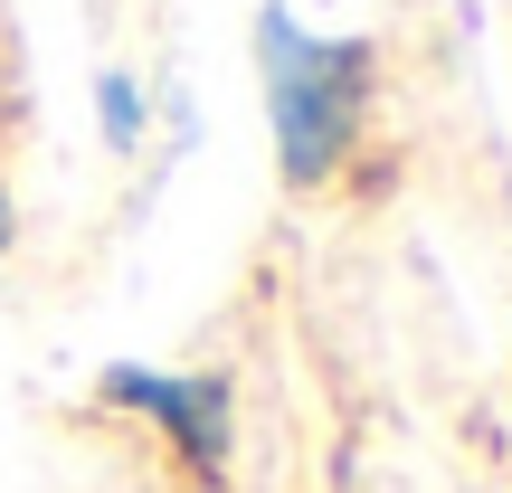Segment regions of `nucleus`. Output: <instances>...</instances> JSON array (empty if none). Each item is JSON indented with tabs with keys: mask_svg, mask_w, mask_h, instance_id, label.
Instances as JSON below:
<instances>
[{
	"mask_svg": "<svg viewBox=\"0 0 512 493\" xmlns=\"http://www.w3.org/2000/svg\"><path fill=\"white\" fill-rule=\"evenodd\" d=\"M105 124H114V143L133 133V86H124V76H105Z\"/></svg>",
	"mask_w": 512,
	"mask_h": 493,
	"instance_id": "obj_3",
	"label": "nucleus"
},
{
	"mask_svg": "<svg viewBox=\"0 0 512 493\" xmlns=\"http://www.w3.org/2000/svg\"><path fill=\"white\" fill-rule=\"evenodd\" d=\"M114 399L124 408H143V418H162L171 437L190 446L200 465H219L228 456V380H171V370H114Z\"/></svg>",
	"mask_w": 512,
	"mask_h": 493,
	"instance_id": "obj_2",
	"label": "nucleus"
},
{
	"mask_svg": "<svg viewBox=\"0 0 512 493\" xmlns=\"http://www.w3.org/2000/svg\"><path fill=\"white\" fill-rule=\"evenodd\" d=\"M370 48L361 38H313L285 10H266V105H275V162L285 181H323L361 133Z\"/></svg>",
	"mask_w": 512,
	"mask_h": 493,
	"instance_id": "obj_1",
	"label": "nucleus"
}]
</instances>
